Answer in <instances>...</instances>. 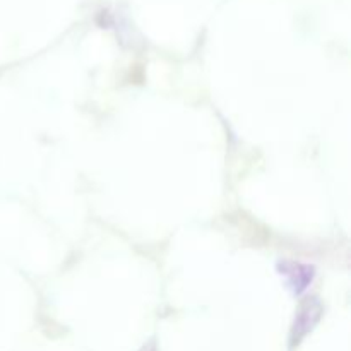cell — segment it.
Here are the masks:
<instances>
[{"label": "cell", "mask_w": 351, "mask_h": 351, "mask_svg": "<svg viewBox=\"0 0 351 351\" xmlns=\"http://www.w3.org/2000/svg\"><path fill=\"white\" fill-rule=\"evenodd\" d=\"M322 307L317 302V298H311L307 304L302 305V308L298 311L297 319H295L293 326V335H291V343H300V339L307 335L308 331H312L315 324H317L319 317H321Z\"/></svg>", "instance_id": "2"}, {"label": "cell", "mask_w": 351, "mask_h": 351, "mask_svg": "<svg viewBox=\"0 0 351 351\" xmlns=\"http://www.w3.org/2000/svg\"><path fill=\"white\" fill-rule=\"evenodd\" d=\"M278 267H280V274L285 278L288 288H290L295 295H302L304 291H307L308 287L312 285V281H314V267L307 266V264L285 261V263H280Z\"/></svg>", "instance_id": "1"}]
</instances>
